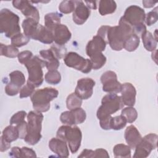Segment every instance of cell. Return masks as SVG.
Listing matches in <instances>:
<instances>
[{
  "instance_id": "obj_40",
  "label": "cell",
  "mask_w": 158,
  "mask_h": 158,
  "mask_svg": "<svg viewBox=\"0 0 158 158\" xmlns=\"http://www.w3.org/2000/svg\"><path fill=\"white\" fill-rule=\"evenodd\" d=\"M27 115V113L24 110H20L14 114L10 120V125H17L24 121V118Z\"/></svg>"
},
{
  "instance_id": "obj_1",
  "label": "cell",
  "mask_w": 158,
  "mask_h": 158,
  "mask_svg": "<svg viewBox=\"0 0 158 158\" xmlns=\"http://www.w3.org/2000/svg\"><path fill=\"white\" fill-rule=\"evenodd\" d=\"M133 33L132 25L122 17L118 25L109 26L106 33V41L113 50L121 51L123 48L125 41Z\"/></svg>"
},
{
  "instance_id": "obj_45",
  "label": "cell",
  "mask_w": 158,
  "mask_h": 158,
  "mask_svg": "<svg viewBox=\"0 0 158 158\" xmlns=\"http://www.w3.org/2000/svg\"><path fill=\"white\" fill-rule=\"evenodd\" d=\"M93 157L98 158V157H106L108 158L109 157V155L108 154V152L106 150L99 148L97 149L95 151H94V155Z\"/></svg>"
},
{
  "instance_id": "obj_33",
  "label": "cell",
  "mask_w": 158,
  "mask_h": 158,
  "mask_svg": "<svg viewBox=\"0 0 158 158\" xmlns=\"http://www.w3.org/2000/svg\"><path fill=\"white\" fill-rule=\"evenodd\" d=\"M127 123V122L125 118L122 115L114 117H112L110 122V129H113L115 130H120L125 127Z\"/></svg>"
},
{
  "instance_id": "obj_44",
  "label": "cell",
  "mask_w": 158,
  "mask_h": 158,
  "mask_svg": "<svg viewBox=\"0 0 158 158\" xmlns=\"http://www.w3.org/2000/svg\"><path fill=\"white\" fill-rule=\"evenodd\" d=\"M19 132V138L24 139L27 134V123L24 120L22 123L16 125Z\"/></svg>"
},
{
  "instance_id": "obj_47",
  "label": "cell",
  "mask_w": 158,
  "mask_h": 158,
  "mask_svg": "<svg viewBox=\"0 0 158 158\" xmlns=\"http://www.w3.org/2000/svg\"><path fill=\"white\" fill-rule=\"evenodd\" d=\"M94 151L91 149H84L81 154L78 156V157H93Z\"/></svg>"
},
{
  "instance_id": "obj_19",
  "label": "cell",
  "mask_w": 158,
  "mask_h": 158,
  "mask_svg": "<svg viewBox=\"0 0 158 158\" xmlns=\"http://www.w3.org/2000/svg\"><path fill=\"white\" fill-rule=\"evenodd\" d=\"M121 98L124 105L133 106L136 101V91L135 86L130 83H125L122 85Z\"/></svg>"
},
{
  "instance_id": "obj_8",
  "label": "cell",
  "mask_w": 158,
  "mask_h": 158,
  "mask_svg": "<svg viewBox=\"0 0 158 158\" xmlns=\"http://www.w3.org/2000/svg\"><path fill=\"white\" fill-rule=\"evenodd\" d=\"M64 61L67 66L84 73H89L93 69L92 63L89 59H85L75 52L67 53L64 57Z\"/></svg>"
},
{
  "instance_id": "obj_36",
  "label": "cell",
  "mask_w": 158,
  "mask_h": 158,
  "mask_svg": "<svg viewBox=\"0 0 158 158\" xmlns=\"http://www.w3.org/2000/svg\"><path fill=\"white\" fill-rule=\"evenodd\" d=\"M30 38L26 36L24 33H19L11 38V44L16 48L22 47L26 45L29 41Z\"/></svg>"
},
{
  "instance_id": "obj_6",
  "label": "cell",
  "mask_w": 158,
  "mask_h": 158,
  "mask_svg": "<svg viewBox=\"0 0 158 158\" xmlns=\"http://www.w3.org/2000/svg\"><path fill=\"white\" fill-rule=\"evenodd\" d=\"M123 105L120 96L116 93H109L102 99L101 105L97 110V117L99 120L107 117L122 109Z\"/></svg>"
},
{
  "instance_id": "obj_7",
  "label": "cell",
  "mask_w": 158,
  "mask_h": 158,
  "mask_svg": "<svg viewBox=\"0 0 158 158\" xmlns=\"http://www.w3.org/2000/svg\"><path fill=\"white\" fill-rule=\"evenodd\" d=\"M24 65L28 73V81L35 87L41 86L44 80L42 69L45 66V62L38 56H33Z\"/></svg>"
},
{
  "instance_id": "obj_5",
  "label": "cell",
  "mask_w": 158,
  "mask_h": 158,
  "mask_svg": "<svg viewBox=\"0 0 158 158\" xmlns=\"http://www.w3.org/2000/svg\"><path fill=\"white\" fill-rule=\"evenodd\" d=\"M56 136L68 143L72 153L77 152L80 147L82 133L77 126L65 125L60 127L57 131Z\"/></svg>"
},
{
  "instance_id": "obj_15",
  "label": "cell",
  "mask_w": 158,
  "mask_h": 158,
  "mask_svg": "<svg viewBox=\"0 0 158 158\" xmlns=\"http://www.w3.org/2000/svg\"><path fill=\"white\" fill-rule=\"evenodd\" d=\"M30 1L22 0H14L12 1L13 6L20 10L24 16L31 18L36 21L40 20V14L38 9L30 4Z\"/></svg>"
},
{
  "instance_id": "obj_34",
  "label": "cell",
  "mask_w": 158,
  "mask_h": 158,
  "mask_svg": "<svg viewBox=\"0 0 158 158\" xmlns=\"http://www.w3.org/2000/svg\"><path fill=\"white\" fill-rule=\"evenodd\" d=\"M121 115L123 116L127 122L131 123L135 122L138 117V113L136 110L132 106H128L122 109Z\"/></svg>"
},
{
  "instance_id": "obj_21",
  "label": "cell",
  "mask_w": 158,
  "mask_h": 158,
  "mask_svg": "<svg viewBox=\"0 0 158 158\" xmlns=\"http://www.w3.org/2000/svg\"><path fill=\"white\" fill-rule=\"evenodd\" d=\"M106 42L104 39L98 35L93 37L86 47V53L88 56H90L95 53L102 52L105 50L106 46Z\"/></svg>"
},
{
  "instance_id": "obj_26",
  "label": "cell",
  "mask_w": 158,
  "mask_h": 158,
  "mask_svg": "<svg viewBox=\"0 0 158 158\" xmlns=\"http://www.w3.org/2000/svg\"><path fill=\"white\" fill-rule=\"evenodd\" d=\"M144 48L148 51H154L156 49L157 41L154 38L152 34L148 31H145L141 36Z\"/></svg>"
},
{
  "instance_id": "obj_3",
  "label": "cell",
  "mask_w": 158,
  "mask_h": 158,
  "mask_svg": "<svg viewBox=\"0 0 158 158\" xmlns=\"http://www.w3.org/2000/svg\"><path fill=\"white\" fill-rule=\"evenodd\" d=\"M59 91L54 88H44L35 91L31 96L35 110L44 112L50 108V102L58 96Z\"/></svg>"
},
{
  "instance_id": "obj_37",
  "label": "cell",
  "mask_w": 158,
  "mask_h": 158,
  "mask_svg": "<svg viewBox=\"0 0 158 158\" xmlns=\"http://www.w3.org/2000/svg\"><path fill=\"white\" fill-rule=\"evenodd\" d=\"M75 6V1H63L60 3L59 9L61 13L67 14L73 12Z\"/></svg>"
},
{
  "instance_id": "obj_31",
  "label": "cell",
  "mask_w": 158,
  "mask_h": 158,
  "mask_svg": "<svg viewBox=\"0 0 158 158\" xmlns=\"http://www.w3.org/2000/svg\"><path fill=\"white\" fill-rule=\"evenodd\" d=\"M0 46L1 56H6L10 58H14L17 57L19 54V49L12 44L5 45L2 43H1Z\"/></svg>"
},
{
  "instance_id": "obj_39",
  "label": "cell",
  "mask_w": 158,
  "mask_h": 158,
  "mask_svg": "<svg viewBox=\"0 0 158 158\" xmlns=\"http://www.w3.org/2000/svg\"><path fill=\"white\" fill-rule=\"evenodd\" d=\"M158 19L157 7H156L152 10L148 12L145 17V22L147 25L151 26L155 23Z\"/></svg>"
},
{
  "instance_id": "obj_2",
  "label": "cell",
  "mask_w": 158,
  "mask_h": 158,
  "mask_svg": "<svg viewBox=\"0 0 158 158\" xmlns=\"http://www.w3.org/2000/svg\"><path fill=\"white\" fill-rule=\"evenodd\" d=\"M43 115L41 112L30 111L27 115V134L24 138L25 141L30 145L37 144L41 138V131Z\"/></svg>"
},
{
  "instance_id": "obj_17",
  "label": "cell",
  "mask_w": 158,
  "mask_h": 158,
  "mask_svg": "<svg viewBox=\"0 0 158 158\" xmlns=\"http://www.w3.org/2000/svg\"><path fill=\"white\" fill-rule=\"evenodd\" d=\"M30 38L44 44H51L54 41L52 31L48 30L45 26H43L40 23L35 27Z\"/></svg>"
},
{
  "instance_id": "obj_20",
  "label": "cell",
  "mask_w": 158,
  "mask_h": 158,
  "mask_svg": "<svg viewBox=\"0 0 158 158\" xmlns=\"http://www.w3.org/2000/svg\"><path fill=\"white\" fill-rule=\"evenodd\" d=\"M49 149L60 157H68L69 151L67 143L59 138H52L49 141Z\"/></svg>"
},
{
  "instance_id": "obj_16",
  "label": "cell",
  "mask_w": 158,
  "mask_h": 158,
  "mask_svg": "<svg viewBox=\"0 0 158 158\" xmlns=\"http://www.w3.org/2000/svg\"><path fill=\"white\" fill-rule=\"evenodd\" d=\"M76 6L73 12V21L77 25L83 24L90 15L89 9L82 1H75Z\"/></svg>"
},
{
  "instance_id": "obj_35",
  "label": "cell",
  "mask_w": 158,
  "mask_h": 158,
  "mask_svg": "<svg viewBox=\"0 0 158 158\" xmlns=\"http://www.w3.org/2000/svg\"><path fill=\"white\" fill-rule=\"evenodd\" d=\"M44 78L46 81L49 84L57 85L61 80V75L57 70H49L46 73Z\"/></svg>"
},
{
  "instance_id": "obj_13",
  "label": "cell",
  "mask_w": 158,
  "mask_h": 158,
  "mask_svg": "<svg viewBox=\"0 0 158 158\" xmlns=\"http://www.w3.org/2000/svg\"><path fill=\"white\" fill-rule=\"evenodd\" d=\"M133 27L141 23H144L145 20V12L139 6L132 5L128 7L122 16Z\"/></svg>"
},
{
  "instance_id": "obj_12",
  "label": "cell",
  "mask_w": 158,
  "mask_h": 158,
  "mask_svg": "<svg viewBox=\"0 0 158 158\" xmlns=\"http://www.w3.org/2000/svg\"><path fill=\"white\" fill-rule=\"evenodd\" d=\"M86 118V112L81 107L63 112L60 116V120L62 123L71 126L82 123Z\"/></svg>"
},
{
  "instance_id": "obj_22",
  "label": "cell",
  "mask_w": 158,
  "mask_h": 158,
  "mask_svg": "<svg viewBox=\"0 0 158 158\" xmlns=\"http://www.w3.org/2000/svg\"><path fill=\"white\" fill-rule=\"evenodd\" d=\"M125 141L130 149L135 148L136 146L141 140L142 136L138 129L134 125L128 126L124 134Z\"/></svg>"
},
{
  "instance_id": "obj_42",
  "label": "cell",
  "mask_w": 158,
  "mask_h": 158,
  "mask_svg": "<svg viewBox=\"0 0 158 158\" xmlns=\"http://www.w3.org/2000/svg\"><path fill=\"white\" fill-rule=\"evenodd\" d=\"M19 62L22 64H25L29 60H30L33 56V53L30 51H23L19 52L18 55Z\"/></svg>"
},
{
  "instance_id": "obj_27",
  "label": "cell",
  "mask_w": 158,
  "mask_h": 158,
  "mask_svg": "<svg viewBox=\"0 0 158 158\" xmlns=\"http://www.w3.org/2000/svg\"><path fill=\"white\" fill-rule=\"evenodd\" d=\"M6 141L11 143L19 138V132L16 125H10L6 127L2 131L1 136Z\"/></svg>"
},
{
  "instance_id": "obj_25",
  "label": "cell",
  "mask_w": 158,
  "mask_h": 158,
  "mask_svg": "<svg viewBox=\"0 0 158 158\" xmlns=\"http://www.w3.org/2000/svg\"><path fill=\"white\" fill-rule=\"evenodd\" d=\"M117 9V4L112 0H102L99 2V12L101 15L114 13Z\"/></svg>"
},
{
  "instance_id": "obj_51",
  "label": "cell",
  "mask_w": 158,
  "mask_h": 158,
  "mask_svg": "<svg viewBox=\"0 0 158 158\" xmlns=\"http://www.w3.org/2000/svg\"><path fill=\"white\" fill-rule=\"evenodd\" d=\"M153 36H154V38L157 41V29L155 30V31H154V35H153Z\"/></svg>"
},
{
  "instance_id": "obj_32",
  "label": "cell",
  "mask_w": 158,
  "mask_h": 158,
  "mask_svg": "<svg viewBox=\"0 0 158 158\" xmlns=\"http://www.w3.org/2000/svg\"><path fill=\"white\" fill-rule=\"evenodd\" d=\"M82 99L79 98L75 93H71L68 96L66 100V106L69 110H73L81 107Z\"/></svg>"
},
{
  "instance_id": "obj_11",
  "label": "cell",
  "mask_w": 158,
  "mask_h": 158,
  "mask_svg": "<svg viewBox=\"0 0 158 158\" xmlns=\"http://www.w3.org/2000/svg\"><path fill=\"white\" fill-rule=\"evenodd\" d=\"M102 84V90L109 93H117L120 92L122 85L118 80L117 74L113 71H107L101 77Z\"/></svg>"
},
{
  "instance_id": "obj_9",
  "label": "cell",
  "mask_w": 158,
  "mask_h": 158,
  "mask_svg": "<svg viewBox=\"0 0 158 158\" xmlns=\"http://www.w3.org/2000/svg\"><path fill=\"white\" fill-rule=\"evenodd\" d=\"M157 135L154 133H149L144 138H142L141 140L135 147L133 157H147L153 149L157 148Z\"/></svg>"
},
{
  "instance_id": "obj_48",
  "label": "cell",
  "mask_w": 158,
  "mask_h": 158,
  "mask_svg": "<svg viewBox=\"0 0 158 158\" xmlns=\"http://www.w3.org/2000/svg\"><path fill=\"white\" fill-rule=\"evenodd\" d=\"M20 148L17 146L12 148L11 151L9 152V156L13 157H20Z\"/></svg>"
},
{
  "instance_id": "obj_18",
  "label": "cell",
  "mask_w": 158,
  "mask_h": 158,
  "mask_svg": "<svg viewBox=\"0 0 158 158\" xmlns=\"http://www.w3.org/2000/svg\"><path fill=\"white\" fill-rule=\"evenodd\" d=\"M54 41L56 44L63 46L67 43L71 38L72 34L68 27L63 24L56 26L52 31Z\"/></svg>"
},
{
  "instance_id": "obj_14",
  "label": "cell",
  "mask_w": 158,
  "mask_h": 158,
  "mask_svg": "<svg viewBox=\"0 0 158 158\" xmlns=\"http://www.w3.org/2000/svg\"><path fill=\"white\" fill-rule=\"evenodd\" d=\"M95 81L90 78H83L78 80L75 93L83 99H89L93 93Z\"/></svg>"
},
{
  "instance_id": "obj_10",
  "label": "cell",
  "mask_w": 158,
  "mask_h": 158,
  "mask_svg": "<svg viewBox=\"0 0 158 158\" xmlns=\"http://www.w3.org/2000/svg\"><path fill=\"white\" fill-rule=\"evenodd\" d=\"M9 77L10 81L5 87V92L8 96H15L20 92L21 87L25 84V77L24 74L19 70H15L10 73Z\"/></svg>"
},
{
  "instance_id": "obj_4",
  "label": "cell",
  "mask_w": 158,
  "mask_h": 158,
  "mask_svg": "<svg viewBox=\"0 0 158 158\" xmlns=\"http://www.w3.org/2000/svg\"><path fill=\"white\" fill-rule=\"evenodd\" d=\"M19 17L8 9H2L0 12V30L7 38H12L20 33Z\"/></svg>"
},
{
  "instance_id": "obj_50",
  "label": "cell",
  "mask_w": 158,
  "mask_h": 158,
  "mask_svg": "<svg viewBox=\"0 0 158 158\" xmlns=\"http://www.w3.org/2000/svg\"><path fill=\"white\" fill-rule=\"evenodd\" d=\"M84 2H85L86 4V6L89 8V9H96L97 7V5H96V1H85Z\"/></svg>"
},
{
  "instance_id": "obj_49",
  "label": "cell",
  "mask_w": 158,
  "mask_h": 158,
  "mask_svg": "<svg viewBox=\"0 0 158 158\" xmlns=\"http://www.w3.org/2000/svg\"><path fill=\"white\" fill-rule=\"evenodd\" d=\"M156 3V2H154L152 1H143V4L146 8L152 7Z\"/></svg>"
},
{
  "instance_id": "obj_43",
  "label": "cell",
  "mask_w": 158,
  "mask_h": 158,
  "mask_svg": "<svg viewBox=\"0 0 158 158\" xmlns=\"http://www.w3.org/2000/svg\"><path fill=\"white\" fill-rule=\"evenodd\" d=\"M36 157V152L32 149L27 147L20 148V157Z\"/></svg>"
},
{
  "instance_id": "obj_24",
  "label": "cell",
  "mask_w": 158,
  "mask_h": 158,
  "mask_svg": "<svg viewBox=\"0 0 158 158\" xmlns=\"http://www.w3.org/2000/svg\"><path fill=\"white\" fill-rule=\"evenodd\" d=\"M62 15L57 12L48 13L44 16V26L50 31H52L54 28L60 24Z\"/></svg>"
},
{
  "instance_id": "obj_41",
  "label": "cell",
  "mask_w": 158,
  "mask_h": 158,
  "mask_svg": "<svg viewBox=\"0 0 158 158\" xmlns=\"http://www.w3.org/2000/svg\"><path fill=\"white\" fill-rule=\"evenodd\" d=\"M54 56L58 59H60L62 57H64L66 55V48L64 47L63 46L58 45L57 44L52 46L50 49Z\"/></svg>"
},
{
  "instance_id": "obj_46",
  "label": "cell",
  "mask_w": 158,
  "mask_h": 158,
  "mask_svg": "<svg viewBox=\"0 0 158 158\" xmlns=\"http://www.w3.org/2000/svg\"><path fill=\"white\" fill-rule=\"evenodd\" d=\"M10 148V143L6 141L2 136H1V147L0 151L1 152H4L7 151Z\"/></svg>"
},
{
  "instance_id": "obj_29",
  "label": "cell",
  "mask_w": 158,
  "mask_h": 158,
  "mask_svg": "<svg viewBox=\"0 0 158 158\" xmlns=\"http://www.w3.org/2000/svg\"><path fill=\"white\" fill-rule=\"evenodd\" d=\"M139 37L133 33L123 43V48L129 52L134 51L139 46Z\"/></svg>"
},
{
  "instance_id": "obj_23",
  "label": "cell",
  "mask_w": 158,
  "mask_h": 158,
  "mask_svg": "<svg viewBox=\"0 0 158 158\" xmlns=\"http://www.w3.org/2000/svg\"><path fill=\"white\" fill-rule=\"evenodd\" d=\"M40 54L45 62V66L48 71L57 69L60 65L59 60L51 49L41 50L40 51Z\"/></svg>"
},
{
  "instance_id": "obj_38",
  "label": "cell",
  "mask_w": 158,
  "mask_h": 158,
  "mask_svg": "<svg viewBox=\"0 0 158 158\" xmlns=\"http://www.w3.org/2000/svg\"><path fill=\"white\" fill-rule=\"evenodd\" d=\"M35 86L30 81H27V84L25 85L21 88L19 92L20 98H27L28 96H31L33 94V93L35 92Z\"/></svg>"
},
{
  "instance_id": "obj_28",
  "label": "cell",
  "mask_w": 158,
  "mask_h": 158,
  "mask_svg": "<svg viewBox=\"0 0 158 158\" xmlns=\"http://www.w3.org/2000/svg\"><path fill=\"white\" fill-rule=\"evenodd\" d=\"M115 157H131V149L128 145L124 144H116L113 148Z\"/></svg>"
},
{
  "instance_id": "obj_30",
  "label": "cell",
  "mask_w": 158,
  "mask_h": 158,
  "mask_svg": "<svg viewBox=\"0 0 158 158\" xmlns=\"http://www.w3.org/2000/svg\"><path fill=\"white\" fill-rule=\"evenodd\" d=\"M89 60L92 63L93 69L98 70L102 68L106 62V57L102 52L95 53L89 56Z\"/></svg>"
}]
</instances>
